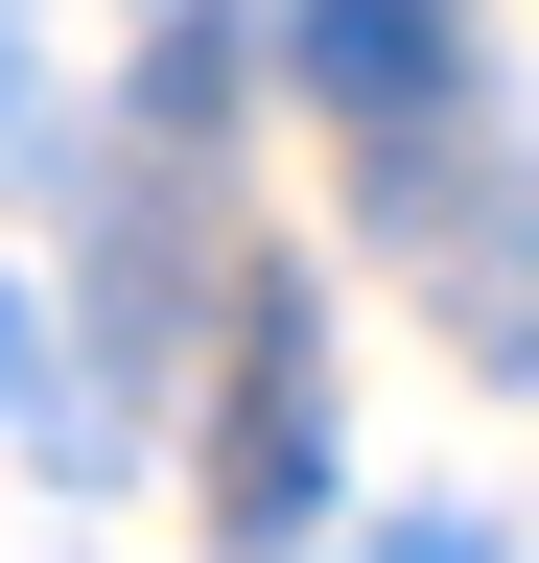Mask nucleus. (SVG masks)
Returning <instances> with one entry per match:
<instances>
[{"mask_svg":"<svg viewBox=\"0 0 539 563\" xmlns=\"http://www.w3.org/2000/svg\"><path fill=\"white\" fill-rule=\"evenodd\" d=\"M328 517V329L305 282H258L235 306V422H212V563H282Z\"/></svg>","mask_w":539,"mask_h":563,"instance_id":"f257e3e1","label":"nucleus"},{"mask_svg":"<svg viewBox=\"0 0 539 563\" xmlns=\"http://www.w3.org/2000/svg\"><path fill=\"white\" fill-rule=\"evenodd\" d=\"M282 70H305L328 118H375V141H398V118H446V95H469V0H305Z\"/></svg>","mask_w":539,"mask_h":563,"instance_id":"f03ea898","label":"nucleus"},{"mask_svg":"<svg viewBox=\"0 0 539 563\" xmlns=\"http://www.w3.org/2000/svg\"><path fill=\"white\" fill-rule=\"evenodd\" d=\"M375 563H493V517H398V540H375Z\"/></svg>","mask_w":539,"mask_h":563,"instance_id":"7ed1b4c3","label":"nucleus"},{"mask_svg":"<svg viewBox=\"0 0 539 563\" xmlns=\"http://www.w3.org/2000/svg\"><path fill=\"white\" fill-rule=\"evenodd\" d=\"M24 352H47V306H24V282H0V399H47V376H24Z\"/></svg>","mask_w":539,"mask_h":563,"instance_id":"20e7f679","label":"nucleus"},{"mask_svg":"<svg viewBox=\"0 0 539 563\" xmlns=\"http://www.w3.org/2000/svg\"><path fill=\"white\" fill-rule=\"evenodd\" d=\"M0 141H24V47H0Z\"/></svg>","mask_w":539,"mask_h":563,"instance_id":"39448f33","label":"nucleus"}]
</instances>
